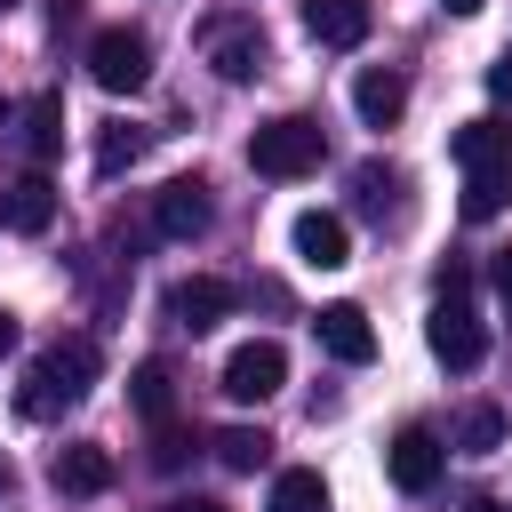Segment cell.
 <instances>
[{"instance_id":"cell-24","label":"cell","mask_w":512,"mask_h":512,"mask_svg":"<svg viewBox=\"0 0 512 512\" xmlns=\"http://www.w3.org/2000/svg\"><path fill=\"white\" fill-rule=\"evenodd\" d=\"M160 512H232V504H216V496H176V504H160Z\"/></svg>"},{"instance_id":"cell-22","label":"cell","mask_w":512,"mask_h":512,"mask_svg":"<svg viewBox=\"0 0 512 512\" xmlns=\"http://www.w3.org/2000/svg\"><path fill=\"white\" fill-rule=\"evenodd\" d=\"M264 456H272V440H264L256 424H232V432H216V464H224V472H256Z\"/></svg>"},{"instance_id":"cell-29","label":"cell","mask_w":512,"mask_h":512,"mask_svg":"<svg viewBox=\"0 0 512 512\" xmlns=\"http://www.w3.org/2000/svg\"><path fill=\"white\" fill-rule=\"evenodd\" d=\"M0 8H8V0H0Z\"/></svg>"},{"instance_id":"cell-3","label":"cell","mask_w":512,"mask_h":512,"mask_svg":"<svg viewBox=\"0 0 512 512\" xmlns=\"http://www.w3.org/2000/svg\"><path fill=\"white\" fill-rule=\"evenodd\" d=\"M320 152H328V136H320V120H304V112H280V120H264L256 136H248V168L256 176H312L320 168Z\"/></svg>"},{"instance_id":"cell-7","label":"cell","mask_w":512,"mask_h":512,"mask_svg":"<svg viewBox=\"0 0 512 512\" xmlns=\"http://www.w3.org/2000/svg\"><path fill=\"white\" fill-rule=\"evenodd\" d=\"M440 464H448V448H440V432H432V424H400V440L384 448V472H392V488H400V496H424V488L440 480Z\"/></svg>"},{"instance_id":"cell-5","label":"cell","mask_w":512,"mask_h":512,"mask_svg":"<svg viewBox=\"0 0 512 512\" xmlns=\"http://www.w3.org/2000/svg\"><path fill=\"white\" fill-rule=\"evenodd\" d=\"M424 344H432V360H440V368H456V376H464V368H480V360H488V320H480L464 296H440V304H432V320H424Z\"/></svg>"},{"instance_id":"cell-13","label":"cell","mask_w":512,"mask_h":512,"mask_svg":"<svg viewBox=\"0 0 512 512\" xmlns=\"http://www.w3.org/2000/svg\"><path fill=\"white\" fill-rule=\"evenodd\" d=\"M232 304H240V288H224V280H176V288H168V312H176V328H192V336L216 328Z\"/></svg>"},{"instance_id":"cell-17","label":"cell","mask_w":512,"mask_h":512,"mask_svg":"<svg viewBox=\"0 0 512 512\" xmlns=\"http://www.w3.org/2000/svg\"><path fill=\"white\" fill-rule=\"evenodd\" d=\"M264 512H328V480H320L312 464H296V472L272 480V504H264Z\"/></svg>"},{"instance_id":"cell-2","label":"cell","mask_w":512,"mask_h":512,"mask_svg":"<svg viewBox=\"0 0 512 512\" xmlns=\"http://www.w3.org/2000/svg\"><path fill=\"white\" fill-rule=\"evenodd\" d=\"M88 384H96V336H56V344L24 368V384H16V416L48 424V416H64Z\"/></svg>"},{"instance_id":"cell-10","label":"cell","mask_w":512,"mask_h":512,"mask_svg":"<svg viewBox=\"0 0 512 512\" xmlns=\"http://www.w3.org/2000/svg\"><path fill=\"white\" fill-rule=\"evenodd\" d=\"M352 112H360L368 128H392V120L408 112V72H400V64H368V72L352 80Z\"/></svg>"},{"instance_id":"cell-20","label":"cell","mask_w":512,"mask_h":512,"mask_svg":"<svg viewBox=\"0 0 512 512\" xmlns=\"http://www.w3.org/2000/svg\"><path fill=\"white\" fill-rule=\"evenodd\" d=\"M24 120H32V128H24V152H32V160H56V144H64V104H56V96H32Z\"/></svg>"},{"instance_id":"cell-14","label":"cell","mask_w":512,"mask_h":512,"mask_svg":"<svg viewBox=\"0 0 512 512\" xmlns=\"http://www.w3.org/2000/svg\"><path fill=\"white\" fill-rule=\"evenodd\" d=\"M304 32L320 48H360L368 40V0H304Z\"/></svg>"},{"instance_id":"cell-11","label":"cell","mask_w":512,"mask_h":512,"mask_svg":"<svg viewBox=\"0 0 512 512\" xmlns=\"http://www.w3.org/2000/svg\"><path fill=\"white\" fill-rule=\"evenodd\" d=\"M112 448H96V440H72V448H56V464H48V480L64 488V496H104L112 488Z\"/></svg>"},{"instance_id":"cell-18","label":"cell","mask_w":512,"mask_h":512,"mask_svg":"<svg viewBox=\"0 0 512 512\" xmlns=\"http://www.w3.org/2000/svg\"><path fill=\"white\" fill-rule=\"evenodd\" d=\"M128 400H136V408H144L152 424H168V408H176V376H168L160 360H144V368L128 376Z\"/></svg>"},{"instance_id":"cell-25","label":"cell","mask_w":512,"mask_h":512,"mask_svg":"<svg viewBox=\"0 0 512 512\" xmlns=\"http://www.w3.org/2000/svg\"><path fill=\"white\" fill-rule=\"evenodd\" d=\"M496 296H504V304H512V248H504V256H496Z\"/></svg>"},{"instance_id":"cell-4","label":"cell","mask_w":512,"mask_h":512,"mask_svg":"<svg viewBox=\"0 0 512 512\" xmlns=\"http://www.w3.org/2000/svg\"><path fill=\"white\" fill-rule=\"evenodd\" d=\"M88 80H96L104 96H136V88L152 80V40H144L136 24H104V32L88 40Z\"/></svg>"},{"instance_id":"cell-9","label":"cell","mask_w":512,"mask_h":512,"mask_svg":"<svg viewBox=\"0 0 512 512\" xmlns=\"http://www.w3.org/2000/svg\"><path fill=\"white\" fill-rule=\"evenodd\" d=\"M288 240H296V256H304L312 272H344V264H352V232H344V216H328V208H304Z\"/></svg>"},{"instance_id":"cell-15","label":"cell","mask_w":512,"mask_h":512,"mask_svg":"<svg viewBox=\"0 0 512 512\" xmlns=\"http://www.w3.org/2000/svg\"><path fill=\"white\" fill-rule=\"evenodd\" d=\"M0 224H8V232H24V240H32V232H48V224H56V184H48L40 168H32L24 184H8V208H0Z\"/></svg>"},{"instance_id":"cell-27","label":"cell","mask_w":512,"mask_h":512,"mask_svg":"<svg viewBox=\"0 0 512 512\" xmlns=\"http://www.w3.org/2000/svg\"><path fill=\"white\" fill-rule=\"evenodd\" d=\"M440 8H448V16H472V8H480V0H440Z\"/></svg>"},{"instance_id":"cell-28","label":"cell","mask_w":512,"mask_h":512,"mask_svg":"<svg viewBox=\"0 0 512 512\" xmlns=\"http://www.w3.org/2000/svg\"><path fill=\"white\" fill-rule=\"evenodd\" d=\"M472 512H512V504H496V496H480V504H472Z\"/></svg>"},{"instance_id":"cell-21","label":"cell","mask_w":512,"mask_h":512,"mask_svg":"<svg viewBox=\"0 0 512 512\" xmlns=\"http://www.w3.org/2000/svg\"><path fill=\"white\" fill-rule=\"evenodd\" d=\"M136 152H144V128H136V120H104V136H96V176H120Z\"/></svg>"},{"instance_id":"cell-6","label":"cell","mask_w":512,"mask_h":512,"mask_svg":"<svg viewBox=\"0 0 512 512\" xmlns=\"http://www.w3.org/2000/svg\"><path fill=\"white\" fill-rule=\"evenodd\" d=\"M288 384V352L272 344V336H248V344H232L224 352V392L248 408V400H272Z\"/></svg>"},{"instance_id":"cell-1","label":"cell","mask_w":512,"mask_h":512,"mask_svg":"<svg viewBox=\"0 0 512 512\" xmlns=\"http://www.w3.org/2000/svg\"><path fill=\"white\" fill-rule=\"evenodd\" d=\"M448 152H456V168H464V216L472 224H488V216H504V200H512V120H464L456 136H448Z\"/></svg>"},{"instance_id":"cell-23","label":"cell","mask_w":512,"mask_h":512,"mask_svg":"<svg viewBox=\"0 0 512 512\" xmlns=\"http://www.w3.org/2000/svg\"><path fill=\"white\" fill-rule=\"evenodd\" d=\"M488 96H496V104H512V56H496V64H488Z\"/></svg>"},{"instance_id":"cell-8","label":"cell","mask_w":512,"mask_h":512,"mask_svg":"<svg viewBox=\"0 0 512 512\" xmlns=\"http://www.w3.org/2000/svg\"><path fill=\"white\" fill-rule=\"evenodd\" d=\"M312 336H320V352L344 360V368H368V360H376V328H368L360 304H320V312H312Z\"/></svg>"},{"instance_id":"cell-26","label":"cell","mask_w":512,"mask_h":512,"mask_svg":"<svg viewBox=\"0 0 512 512\" xmlns=\"http://www.w3.org/2000/svg\"><path fill=\"white\" fill-rule=\"evenodd\" d=\"M0 352H16V312H0Z\"/></svg>"},{"instance_id":"cell-16","label":"cell","mask_w":512,"mask_h":512,"mask_svg":"<svg viewBox=\"0 0 512 512\" xmlns=\"http://www.w3.org/2000/svg\"><path fill=\"white\" fill-rule=\"evenodd\" d=\"M208 64H216L224 80H256V72H264V32H248V24H232V32H216V48H208Z\"/></svg>"},{"instance_id":"cell-12","label":"cell","mask_w":512,"mask_h":512,"mask_svg":"<svg viewBox=\"0 0 512 512\" xmlns=\"http://www.w3.org/2000/svg\"><path fill=\"white\" fill-rule=\"evenodd\" d=\"M152 224H160L168 240H192V232L208 224V184H200V176H176V184H160V200H152Z\"/></svg>"},{"instance_id":"cell-19","label":"cell","mask_w":512,"mask_h":512,"mask_svg":"<svg viewBox=\"0 0 512 512\" xmlns=\"http://www.w3.org/2000/svg\"><path fill=\"white\" fill-rule=\"evenodd\" d=\"M456 448H464V456H496V448H504V408H488V400L464 408V416H456Z\"/></svg>"}]
</instances>
